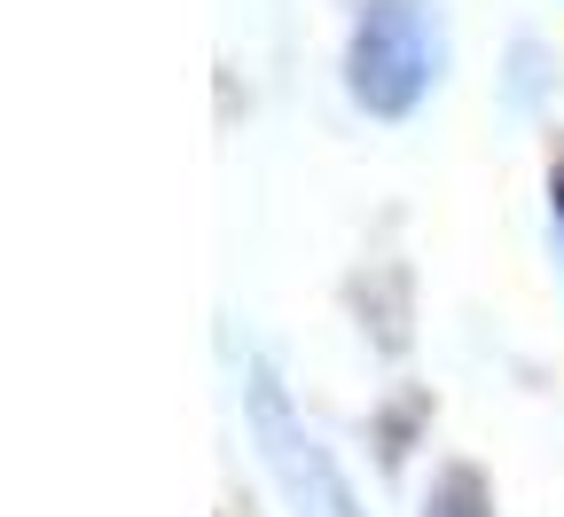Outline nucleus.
Masks as SVG:
<instances>
[{
    "label": "nucleus",
    "instance_id": "1",
    "mask_svg": "<svg viewBox=\"0 0 564 517\" xmlns=\"http://www.w3.org/2000/svg\"><path fill=\"white\" fill-rule=\"evenodd\" d=\"M447 71V32L432 0H369L345 40V95L369 118H408Z\"/></svg>",
    "mask_w": 564,
    "mask_h": 517
},
{
    "label": "nucleus",
    "instance_id": "2",
    "mask_svg": "<svg viewBox=\"0 0 564 517\" xmlns=\"http://www.w3.org/2000/svg\"><path fill=\"white\" fill-rule=\"evenodd\" d=\"M243 416H251V448H259L274 494L291 502V517H369L361 494H352V478L306 431V416L291 408V392H282V377L267 360H251V377H243Z\"/></svg>",
    "mask_w": 564,
    "mask_h": 517
},
{
    "label": "nucleus",
    "instance_id": "3",
    "mask_svg": "<svg viewBox=\"0 0 564 517\" xmlns=\"http://www.w3.org/2000/svg\"><path fill=\"white\" fill-rule=\"evenodd\" d=\"M423 517H494L486 478H478L470 463H447V471L432 478V494H423Z\"/></svg>",
    "mask_w": 564,
    "mask_h": 517
},
{
    "label": "nucleus",
    "instance_id": "4",
    "mask_svg": "<svg viewBox=\"0 0 564 517\" xmlns=\"http://www.w3.org/2000/svg\"><path fill=\"white\" fill-rule=\"evenodd\" d=\"M549 219H556V244H564V158L549 165Z\"/></svg>",
    "mask_w": 564,
    "mask_h": 517
}]
</instances>
